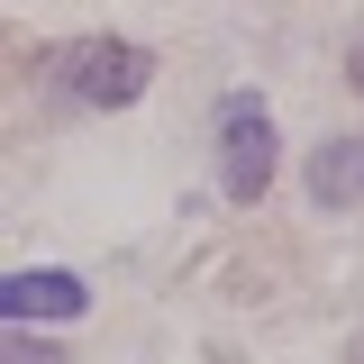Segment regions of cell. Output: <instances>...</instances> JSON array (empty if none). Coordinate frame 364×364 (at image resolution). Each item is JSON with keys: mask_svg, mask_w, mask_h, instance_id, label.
<instances>
[{"mask_svg": "<svg viewBox=\"0 0 364 364\" xmlns=\"http://www.w3.org/2000/svg\"><path fill=\"white\" fill-rule=\"evenodd\" d=\"M146 73H155V55L128 37H73L55 46V82L73 91L82 109H128L136 91H146Z\"/></svg>", "mask_w": 364, "mask_h": 364, "instance_id": "cell-1", "label": "cell"}, {"mask_svg": "<svg viewBox=\"0 0 364 364\" xmlns=\"http://www.w3.org/2000/svg\"><path fill=\"white\" fill-rule=\"evenodd\" d=\"M219 182H228V200H264V182H273V119H264V100L255 91H237V100H219Z\"/></svg>", "mask_w": 364, "mask_h": 364, "instance_id": "cell-2", "label": "cell"}, {"mask_svg": "<svg viewBox=\"0 0 364 364\" xmlns=\"http://www.w3.org/2000/svg\"><path fill=\"white\" fill-rule=\"evenodd\" d=\"M91 291L73 282V273H0V318H82Z\"/></svg>", "mask_w": 364, "mask_h": 364, "instance_id": "cell-3", "label": "cell"}, {"mask_svg": "<svg viewBox=\"0 0 364 364\" xmlns=\"http://www.w3.org/2000/svg\"><path fill=\"white\" fill-rule=\"evenodd\" d=\"M310 200H318V210L364 200V136H328V146L310 155Z\"/></svg>", "mask_w": 364, "mask_h": 364, "instance_id": "cell-4", "label": "cell"}, {"mask_svg": "<svg viewBox=\"0 0 364 364\" xmlns=\"http://www.w3.org/2000/svg\"><path fill=\"white\" fill-rule=\"evenodd\" d=\"M0 364H73V355L46 346V337H0Z\"/></svg>", "mask_w": 364, "mask_h": 364, "instance_id": "cell-5", "label": "cell"}, {"mask_svg": "<svg viewBox=\"0 0 364 364\" xmlns=\"http://www.w3.org/2000/svg\"><path fill=\"white\" fill-rule=\"evenodd\" d=\"M346 73H355V91H364V37H355V55H346Z\"/></svg>", "mask_w": 364, "mask_h": 364, "instance_id": "cell-6", "label": "cell"}]
</instances>
